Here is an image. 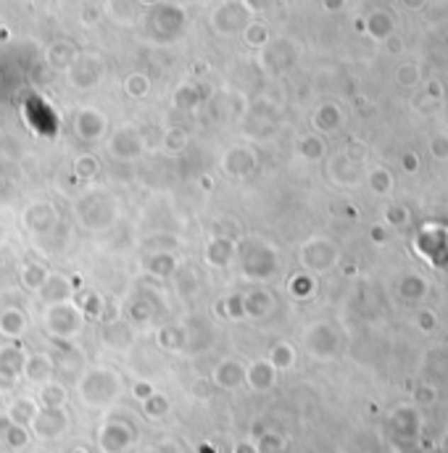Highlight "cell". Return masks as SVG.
<instances>
[{"label": "cell", "mask_w": 448, "mask_h": 453, "mask_svg": "<svg viewBox=\"0 0 448 453\" xmlns=\"http://www.w3.org/2000/svg\"><path fill=\"white\" fill-rule=\"evenodd\" d=\"M45 330L53 340H66V337H74L82 330L84 316L79 314V308L74 303H56L45 311Z\"/></svg>", "instance_id": "6da1fadb"}, {"label": "cell", "mask_w": 448, "mask_h": 453, "mask_svg": "<svg viewBox=\"0 0 448 453\" xmlns=\"http://www.w3.org/2000/svg\"><path fill=\"white\" fill-rule=\"evenodd\" d=\"M340 259V250L332 240H325V237H314V240L303 242L301 248V264L311 272H327L332 269Z\"/></svg>", "instance_id": "7a4b0ae2"}, {"label": "cell", "mask_w": 448, "mask_h": 453, "mask_svg": "<svg viewBox=\"0 0 448 453\" xmlns=\"http://www.w3.org/2000/svg\"><path fill=\"white\" fill-rule=\"evenodd\" d=\"M243 269L248 279H269L277 272V256L269 245L251 242L248 250L243 253Z\"/></svg>", "instance_id": "3957f363"}, {"label": "cell", "mask_w": 448, "mask_h": 453, "mask_svg": "<svg viewBox=\"0 0 448 453\" xmlns=\"http://www.w3.org/2000/svg\"><path fill=\"white\" fill-rule=\"evenodd\" d=\"M306 345H308V351H311V356H317V359H330V356L337 351L335 330L325 322L311 324L306 332Z\"/></svg>", "instance_id": "277c9868"}, {"label": "cell", "mask_w": 448, "mask_h": 453, "mask_svg": "<svg viewBox=\"0 0 448 453\" xmlns=\"http://www.w3.org/2000/svg\"><path fill=\"white\" fill-rule=\"evenodd\" d=\"M235 259V240L233 237H214V240L206 245V264H211L216 269L230 267Z\"/></svg>", "instance_id": "5b68a950"}, {"label": "cell", "mask_w": 448, "mask_h": 453, "mask_svg": "<svg viewBox=\"0 0 448 453\" xmlns=\"http://www.w3.org/2000/svg\"><path fill=\"white\" fill-rule=\"evenodd\" d=\"M38 293L47 306L66 303V298L72 296V285H69V279L64 274H47L45 285L40 287Z\"/></svg>", "instance_id": "8992f818"}, {"label": "cell", "mask_w": 448, "mask_h": 453, "mask_svg": "<svg viewBox=\"0 0 448 453\" xmlns=\"http://www.w3.org/2000/svg\"><path fill=\"white\" fill-rule=\"evenodd\" d=\"M27 364V353L21 351L19 345H6L0 348V374L6 379H16L24 371Z\"/></svg>", "instance_id": "52a82bcc"}, {"label": "cell", "mask_w": 448, "mask_h": 453, "mask_svg": "<svg viewBox=\"0 0 448 453\" xmlns=\"http://www.w3.org/2000/svg\"><path fill=\"white\" fill-rule=\"evenodd\" d=\"M142 140L140 135L135 130H119L116 135L111 138V142H108V150H116V158H132V156H138L140 153V145Z\"/></svg>", "instance_id": "ba28073f"}, {"label": "cell", "mask_w": 448, "mask_h": 453, "mask_svg": "<svg viewBox=\"0 0 448 453\" xmlns=\"http://www.w3.org/2000/svg\"><path fill=\"white\" fill-rule=\"evenodd\" d=\"M24 224H27L32 232L53 230V224H56V211L50 208V203H35L27 213H24Z\"/></svg>", "instance_id": "9c48e42d"}, {"label": "cell", "mask_w": 448, "mask_h": 453, "mask_svg": "<svg viewBox=\"0 0 448 453\" xmlns=\"http://www.w3.org/2000/svg\"><path fill=\"white\" fill-rule=\"evenodd\" d=\"M245 306V316H256V319H264L274 311V298H271L269 290H253L248 296H243Z\"/></svg>", "instance_id": "30bf717a"}, {"label": "cell", "mask_w": 448, "mask_h": 453, "mask_svg": "<svg viewBox=\"0 0 448 453\" xmlns=\"http://www.w3.org/2000/svg\"><path fill=\"white\" fill-rule=\"evenodd\" d=\"M142 267L148 269L153 277H161L167 279L172 277L174 272H177V259L172 256V253H164V250H156V253H150L148 259L142 261Z\"/></svg>", "instance_id": "8fae6325"}, {"label": "cell", "mask_w": 448, "mask_h": 453, "mask_svg": "<svg viewBox=\"0 0 448 453\" xmlns=\"http://www.w3.org/2000/svg\"><path fill=\"white\" fill-rule=\"evenodd\" d=\"M27 330V316L21 308H3L0 311V335L6 337H21Z\"/></svg>", "instance_id": "7c38bea8"}, {"label": "cell", "mask_w": 448, "mask_h": 453, "mask_svg": "<svg viewBox=\"0 0 448 453\" xmlns=\"http://www.w3.org/2000/svg\"><path fill=\"white\" fill-rule=\"evenodd\" d=\"M53 371V361L47 359L45 353H35V356H27V364H24V374H27L32 382H45Z\"/></svg>", "instance_id": "4fadbf2b"}, {"label": "cell", "mask_w": 448, "mask_h": 453, "mask_svg": "<svg viewBox=\"0 0 448 453\" xmlns=\"http://www.w3.org/2000/svg\"><path fill=\"white\" fill-rule=\"evenodd\" d=\"M243 377H245V371L237 361H222L214 371V379L222 385V388H235V385L243 382Z\"/></svg>", "instance_id": "5bb4252c"}, {"label": "cell", "mask_w": 448, "mask_h": 453, "mask_svg": "<svg viewBox=\"0 0 448 453\" xmlns=\"http://www.w3.org/2000/svg\"><path fill=\"white\" fill-rule=\"evenodd\" d=\"M74 306L79 308V314H82L84 319H101L106 301H103L98 293H93V290H82V293H79V298H77Z\"/></svg>", "instance_id": "9a60e30c"}, {"label": "cell", "mask_w": 448, "mask_h": 453, "mask_svg": "<svg viewBox=\"0 0 448 453\" xmlns=\"http://www.w3.org/2000/svg\"><path fill=\"white\" fill-rule=\"evenodd\" d=\"M103 116L101 113H95V111H82L79 116H77V132L82 135V138L87 140H95V138H101L103 135Z\"/></svg>", "instance_id": "2e32d148"}, {"label": "cell", "mask_w": 448, "mask_h": 453, "mask_svg": "<svg viewBox=\"0 0 448 453\" xmlns=\"http://www.w3.org/2000/svg\"><path fill=\"white\" fill-rule=\"evenodd\" d=\"M269 364L274 371H285L296 364V348L290 342H277L269 351Z\"/></svg>", "instance_id": "e0dca14e"}, {"label": "cell", "mask_w": 448, "mask_h": 453, "mask_svg": "<svg viewBox=\"0 0 448 453\" xmlns=\"http://www.w3.org/2000/svg\"><path fill=\"white\" fill-rule=\"evenodd\" d=\"M245 377H248V382H251L256 390H267L271 388V382H274V369H271L269 361H256Z\"/></svg>", "instance_id": "ac0fdd59"}, {"label": "cell", "mask_w": 448, "mask_h": 453, "mask_svg": "<svg viewBox=\"0 0 448 453\" xmlns=\"http://www.w3.org/2000/svg\"><path fill=\"white\" fill-rule=\"evenodd\" d=\"M398 290H401V296L406 301H422V298L427 296V282L425 277L420 274H406V277L398 282Z\"/></svg>", "instance_id": "d6986e66"}, {"label": "cell", "mask_w": 448, "mask_h": 453, "mask_svg": "<svg viewBox=\"0 0 448 453\" xmlns=\"http://www.w3.org/2000/svg\"><path fill=\"white\" fill-rule=\"evenodd\" d=\"M366 27H369V35H372L374 40H388L393 35L391 13H385V11H374L372 16L366 19Z\"/></svg>", "instance_id": "ffe728a7"}, {"label": "cell", "mask_w": 448, "mask_h": 453, "mask_svg": "<svg viewBox=\"0 0 448 453\" xmlns=\"http://www.w3.org/2000/svg\"><path fill=\"white\" fill-rule=\"evenodd\" d=\"M340 121H343V116L337 111V106H322L317 111V116H314V124H317V130L322 132H335L337 127H340Z\"/></svg>", "instance_id": "44dd1931"}, {"label": "cell", "mask_w": 448, "mask_h": 453, "mask_svg": "<svg viewBox=\"0 0 448 453\" xmlns=\"http://www.w3.org/2000/svg\"><path fill=\"white\" fill-rule=\"evenodd\" d=\"M224 169L230 172V174H248L253 169V158L251 153H245V150H230V156L224 161Z\"/></svg>", "instance_id": "7402d4cb"}, {"label": "cell", "mask_w": 448, "mask_h": 453, "mask_svg": "<svg viewBox=\"0 0 448 453\" xmlns=\"http://www.w3.org/2000/svg\"><path fill=\"white\" fill-rule=\"evenodd\" d=\"M47 272L45 267H40V264H29V267L21 269V285L27 287V290H35L38 293L40 287L45 285V279H47Z\"/></svg>", "instance_id": "603a6c76"}, {"label": "cell", "mask_w": 448, "mask_h": 453, "mask_svg": "<svg viewBox=\"0 0 448 453\" xmlns=\"http://www.w3.org/2000/svg\"><path fill=\"white\" fill-rule=\"evenodd\" d=\"M369 187H372V193L377 195H388L393 190V174L388 172L385 167H374L372 172H369Z\"/></svg>", "instance_id": "cb8c5ba5"}, {"label": "cell", "mask_w": 448, "mask_h": 453, "mask_svg": "<svg viewBox=\"0 0 448 453\" xmlns=\"http://www.w3.org/2000/svg\"><path fill=\"white\" fill-rule=\"evenodd\" d=\"M216 314H219V316H227V319H243V316H245L243 296L222 298V301L216 303Z\"/></svg>", "instance_id": "d4e9b609"}, {"label": "cell", "mask_w": 448, "mask_h": 453, "mask_svg": "<svg viewBox=\"0 0 448 453\" xmlns=\"http://www.w3.org/2000/svg\"><path fill=\"white\" fill-rule=\"evenodd\" d=\"M159 342L164 345V348H182L187 342V332L182 330V327H164L159 332Z\"/></svg>", "instance_id": "484cf974"}, {"label": "cell", "mask_w": 448, "mask_h": 453, "mask_svg": "<svg viewBox=\"0 0 448 453\" xmlns=\"http://www.w3.org/2000/svg\"><path fill=\"white\" fill-rule=\"evenodd\" d=\"M298 153L303 158H308V161H319V158L325 156V142L314 138V135H308V138H303L298 142Z\"/></svg>", "instance_id": "4316f807"}, {"label": "cell", "mask_w": 448, "mask_h": 453, "mask_svg": "<svg viewBox=\"0 0 448 453\" xmlns=\"http://www.w3.org/2000/svg\"><path fill=\"white\" fill-rule=\"evenodd\" d=\"M396 82L401 84V87H417V82H420V66L411 64V61L401 64L396 69Z\"/></svg>", "instance_id": "83f0119b"}, {"label": "cell", "mask_w": 448, "mask_h": 453, "mask_svg": "<svg viewBox=\"0 0 448 453\" xmlns=\"http://www.w3.org/2000/svg\"><path fill=\"white\" fill-rule=\"evenodd\" d=\"M124 314H127V319H132V322L142 324L153 316V306H150V301H132Z\"/></svg>", "instance_id": "f1b7e54d"}, {"label": "cell", "mask_w": 448, "mask_h": 453, "mask_svg": "<svg viewBox=\"0 0 448 453\" xmlns=\"http://www.w3.org/2000/svg\"><path fill=\"white\" fill-rule=\"evenodd\" d=\"M414 327H417L422 335L435 332V327H438V316H435V311H432V308H422V311H417V314H414Z\"/></svg>", "instance_id": "f546056e"}, {"label": "cell", "mask_w": 448, "mask_h": 453, "mask_svg": "<svg viewBox=\"0 0 448 453\" xmlns=\"http://www.w3.org/2000/svg\"><path fill=\"white\" fill-rule=\"evenodd\" d=\"M409 224V208L403 206H391L385 211V227H393V230H403Z\"/></svg>", "instance_id": "4dcf8cb0"}, {"label": "cell", "mask_w": 448, "mask_h": 453, "mask_svg": "<svg viewBox=\"0 0 448 453\" xmlns=\"http://www.w3.org/2000/svg\"><path fill=\"white\" fill-rule=\"evenodd\" d=\"M314 293V279L308 274H296L290 279V296L293 298H308Z\"/></svg>", "instance_id": "1f68e13d"}, {"label": "cell", "mask_w": 448, "mask_h": 453, "mask_svg": "<svg viewBox=\"0 0 448 453\" xmlns=\"http://www.w3.org/2000/svg\"><path fill=\"white\" fill-rule=\"evenodd\" d=\"M148 77H142V74H130L127 79H124V93L132 95V98H142V95L148 93Z\"/></svg>", "instance_id": "d6a6232c"}, {"label": "cell", "mask_w": 448, "mask_h": 453, "mask_svg": "<svg viewBox=\"0 0 448 453\" xmlns=\"http://www.w3.org/2000/svg\"><path fill=\"white\" fill-rule=\"evenodd\" d=\"M430 153H432L435 161H448V135L446 132L432 135V140H430Z\"/></svg>", "instance_id": "836d02e7"}, {"label": "cell", "mask_w": 448, "mask_h": 453, "mask_svg": "<svg viewBox=\"0 0 448 453\" xmlns=\"http://www.w3.org/2000/svg\"><path fill=\"white\" fill-rule=\"evenodd\" d=\"M74 172L82 179H93L95 174H98V158L95 156H79L74 164Z\"/></svg>", "instance_id": "e575fe53"}, {"label": "cell", "mask_w": 448, "mask_h": 453, "mask_svg": "<svg viewBox=\"0 0 448 453\" xmlns=\"http://www.w3.org/2000/svg\"><path fill=\"white\" fill-rule=\"evenodd\" d=\"M245 40H248V45H267V40H269V32L264 24H251V27L245 29Z\"/></svg>", "instance_id": "d590c367"}, {"label": "cell", "mask_w": 448, "mask_h": 453, "mask_svg": "<svg viewBox=\"0 0 448 453\" xmlns=\"http://www.w3.org/2000/svg\"><path fill=\"white\" fill-rule=\"evenodd\" d=\"M61 401H64V388H61V385H45V388H43V403H45L47 408L61 406Z\"/></svg>", "instance_id": "8d00e7d4"}, {"label": "cell", "mask_w": 448, "mask_h": 453, "mask_svg": "<svg viewBox=\"0 0 448 453\" xmlns=\"http://www.w3.org/2000/svg\"><path fill=\"white\" fill-rule=\"evenodd\" d=\"M164 145H167V150H172V153H179V150L187 145V135L182 130H172L164 138Z\"/></svg>", "instance_id": "74e56055"}, {"label": "cell", "mask_w": 448, "mask_h": 453, "mask_svg": "<svg viewBox=\"0 0 448 453\" xmlns=\"http://www.w3.org/2000/svg\"><path fill=\"white\" fill-rule=\"evenodd\" d=\"M401 167L406 174H417L420 172V156L417 153H411V150H406L401 156Z\"/></svg>", "instance_id": "f35d334b"}, {"label": "cell", "mask_w": 448, "mask_h": 453, "mask_svg": "<svg viewBox=\"0 0 448 453\" xmlns=\"http://www.w3.org/2000/svg\"><path fill=\"white\" fill-rule=\"evenodd\" d=\"M369 237H372V242L383 245V242L388 240V227H385V224H374L372 232H369Z\"/></svg>", "instance_id": "ab89813d"}, {"label": "cell", "mask_w": 448, "mask_h": 453, "mask_svg": "<svg viewBox=\"0 0 448 453\" xmlns=\"http://www.w3.org/2000/svg\"><path fill=\"white\" fill-rule=\"evenodd\" d=\"M427 98L430 101H435V103L443 98V84H440L438 79H430L427 82Z\"/></svg>", "instance_id": "60d3db41"}, {"label": "cell", "mask_w": 448, "mask_h": 453, "mask_svg": "<svg viewBox=\"0 0 448 453\" xmlns=\"http://www.w3.org/2000/svg\"><path fill=\"white\" fill-rule=\"evenodd\" d=\"M417 401H420V403H432V401H435V390L427 388V385L417 388Z\"/></svg>", "instance_id": "b9f144b4"}, {"label": "cell", "mask_w": 448, "mask_h": 453, "mask_svg": "<svg viewBox=\"0 0 448 453\" xmlns=\"http://www.w3.org/2000/svg\"><path fill=\"white\" fill-rule=\"evenodd\" d=\"M385 47H388L391 53H396V56H398V53H401V50H403V43H401V40H398V38H393V35H391V38L385 40Z\"/></svg>", "instance_id": "7bdbcfd3"}, {"label": "cell", "mask_w": 448, "mask_h": 453, "mask_svg": "<svg viewBox=\"0 0 448 453\" xmlns=\"http://www.w3.org/2000/svg\"><path fill=\"white\" fill-rule=\"evenodd\" d=\"M245 3H248V9L251 11H264L271 6V0H245Z\"/></svg>", "instance_id": "ee69618b"}, {"label": "cell", "mask_w": 448, "mask_h": 453, "mask_svg": "<svg viewBox=\"0 0 448 453\" xmlns=\"http://www.w3.org/2000/svg\"><path fill=\"white\" fill-rule=\"evenodd\" d=\"M164 408H167V403H164L161 398L150 396V401H148V411H164Z\"/></svg>", "instance_id": "f6af8a7d"}, {"label": "cell", "mask_w": 448, "mask_h": 453, "mask_svg": "<svg viewBox=\"0 0 448 453\" xmlns=\"http://www.w3.org/2000/svg\"><path fill=\"white\" fill-rule=\"evenodd\" d=\"M135 393H138V398H150L153 396V388L145 385V382H140V385H135Z\"/></svg>", "instance_id": "bcb514c9"}, {"label": "cell", "mask_w": 448, "mask_h": 453, "mask_svg": "<svg viewBox=\"0 0 448 453\" xmlns=\"http://www.w3.org/2000/svg\"><path fill=\"white\" fill-rule=\"evenodd\" d=\"M82 21H84V24H95V21H98V11H95V9H84L82 11Z\"/></svg>", "instance_id": "7dc6e473"}, {"label": "cell", "mask_w": 448, "mask_h": 453, "mask_svg": "<svg viewBox=\"0 0 448 453\" xmlns=\"http://www.w3.org/2000/svg\"><path fill=\"white\" fill-rule=\"evenodd\" d=\"M403 6H406L409 11H420V9L427 6V0H403Z\"/></svg>", "instance_id": "c3c4849f"}, {"label": "cell", "mask_w": 448, "mask_h": 453, "mask_svg": "<svg viewBox=\"0 0 448 453\" xmlns=\"http://www.w3.org/2000/svg\"><path fill=\"white\" fill-rule=\"evenodd\" d=\"M343 6H346V0H325L327 11H340Z\"/></svg>", "instance_id": "681fc988"}, {"label": "cell", "mask_w": 448, "mask_h": 453, "mask_svg": "<svg viewBox=\"0 0 448 453\" xmlns=\"http://www.w3.org/2000/svg\"><path fill=\"white\" fill-rule=\"evenodd\" d=\"M201 187H203V190H211V177H201Z\"/></svg>", "instance_id": "f907efd6"}, {"label": "cell", "mask_w": 448, "mask_h": 453, "mask_svg": "<svg viewBox=\"0 0 448 453\" xmlns=\"http://www.w3.org/2000/svg\"><path fill=\"white\" fill-rule=\"evenodd\" d=\"M343 274H346V277H354V274H356V267H346V269H343Z\"/></svg>", "instance_id": "816d5d0a"}, {"label": "cell", "mask_w": 448, "mask_h": 453, "mask_svg": "<svg viewBox=\"0 0 448 453\" xmlns=\"http://www.w3.org/2000/svg\"><path fill=\"white\" fill-rule=\"evenodd\" d=\"M142 3H148V0H142Z\"/></svg>", "instance_id": "f5cc1de1"}, {"label": "cell", "mask_w": 448, "mask_h": 453, "mask_svg": "<svg viewBox=\"0 0 448 453\" xmlns=\"http://www.w3.org/2000/svg\"><path fill=\"white\" fill-rule=\"evenodd\" d=\"M446 445H448V440H446Z\"/></svg>", "instance_id": "db71d44e"}]
</instances>
